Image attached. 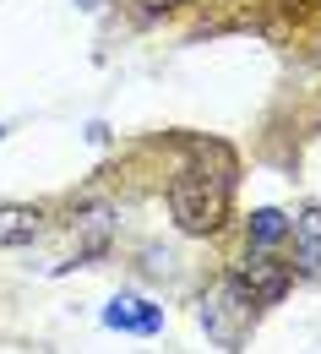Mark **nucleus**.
Returning a JSON list of instances; mask_svg holds the SVG:
<instances>
[{
    "instance_id": "f257e3e1",
    "label": "nucleus",
    "mask_w": 321,
    "mask_h": 354,
    "mask_svg": "<svg viewBox=\"0 0 321 354\" xmlns=\"http://www.w3.org/2000/svg\"><path fill=\"white\" fill-rule=\"evenodd\" d=\"M224 202H229V175L207 169L202 158L185 164L175 175V185H169V207H175L180 229H191V234H207L213 223L224 218Z\"/></svg>"
},
{
    "instance_id": "f03ea898",
    "label": "nucleus",
    "mask_w": 321,
    "mask_h": 354,
    "mask_svg": "<svg viewBox=\"0 0 321 354\" xmlns=\"http://www.w3.org/2000/svg\"><path fill=\"white\" fill-rule=\"evenodd\" d=\"M251 322H256V295H251L240 278H229L213 300H202V327H207V338H213L218 349H229V354L245 344Z\"/></svg>"
},
{
    "instance_id": "7ed1b4c3",
    "label": "nucleus",
    "mask_w": 321,
    "mask_h": 354,
    "mask_svg": "<svg viewBox=\"0 0 321 354\" xmlns=\"http://www.w3.org/2000/svg\"><path fill=\"white\" fill-rule=\"evenodd\" d=\"M104 327L153 338V333H164V310L147 306V300H137V295H120V300H109V306H104Z\"/></svg>"
},
{
    "instance_id": "20e7f679",
    "label": "nucleus",
    "mask_w": 321,
    "mask_h": 354,
    "mask_svg": "<svg viewBox=\"0 0 321 354\" xmlns=\"http://www.w3.org/2000/svg\"><path fill=\"white\" fill-rule=\"evenodd\" d=\"M294 245H300V272L305 278H321V207H305L300 218L289 223Z\"/></svg>"
},
{
    "instance_id": "39448f33",
    "label": "nucleus",
    "mask_w": 321,
    "mask_h": 354,
    "mask_svg": "<svg viewBox=\"0 0 321 354\" xmlns=\"http://www.w3.org/2000/svg\"><path fill=\"white\" fill-rule=\"evenodd\" d=\"M44 223L33 207H0V245H22V240H33Z\"/></svg>"
},
{
    "instance_id": "423d86ee",
    "label": "nucleus",
    "mask_w": 321,
    "mask_h": 354,
    "mask_svg": "<svg viewBox=\"0 0 321 354\" xmlns=\"http://www.w3.org/2000/svg\"><path fill=\"white\" fill-rule=\"evenodd\" d=\"M283 234H289V218H283L278 207H262V213H251V245H256V251L278 245Z\"/></svg>"
},
{
    "instance_id": "0eeeda50",
    "label": "nucleus",
    "mask_w": 321,
    "mask_h": 354,
    "mask_svg": "<svg viewBox=\"0 0 321 354\" xmlns=\"http://www.w3.org/2000/svg\"><path fill=\"white\" fill-rule=\"evenodd\" d=\"M104 240H109V207H93L82 218V257H98Z\"/></svg>"
},
{
    "instance_id": "6e6552de",
    "label": "nucleus",
    "mask_w": 321,
    "mask_h": 354,
    "mask_svg": "<svg viewBox=\"0 0 321 354\" xmlns=\"http://www.w3.org/2000/svg\"><path fill=\"white\" fill-rule=\"evenodd\" d=\"M142 6H175V0H142Z\"/></svg>"
},
{
    "instance_id": "1a4fd4ad",
    "label": "nucleus",
    "mask_w": 321,
    "mask_h": 354,
    "mask_svg": "<svg viewBox=\"0 0 321 354\" xmlns=\"http://www.w3.org/2000/svg\"><path fill=\"white\" fill-rule=\"evenodd\" d=\"M0 136H6V126H0Z\"/></svg>"
}]
</instances>
